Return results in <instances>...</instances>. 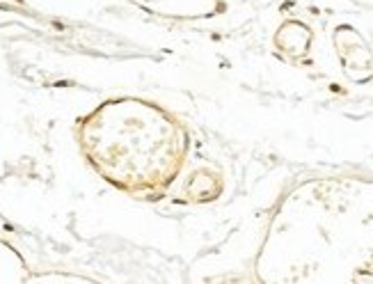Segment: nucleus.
I'll return each instance as SVG.
<instances>
[{
	"label": "nucleus",
	"mask_w": 373,
	"mask_h": 284,
	"mask_svg": "<svg viewBox=\"0 0 373 284\" xmlns=\"http://www.w3.org/2000/svg\"><path fill=\"white\" fill-rule=\"evenodd\" d=\"M81 147L106 181L136 198H160L188 151L181 122L142 99L106 101L81 122Z\"/></svg>",
	"instance_id": "obj_1"
}]
</instances>
